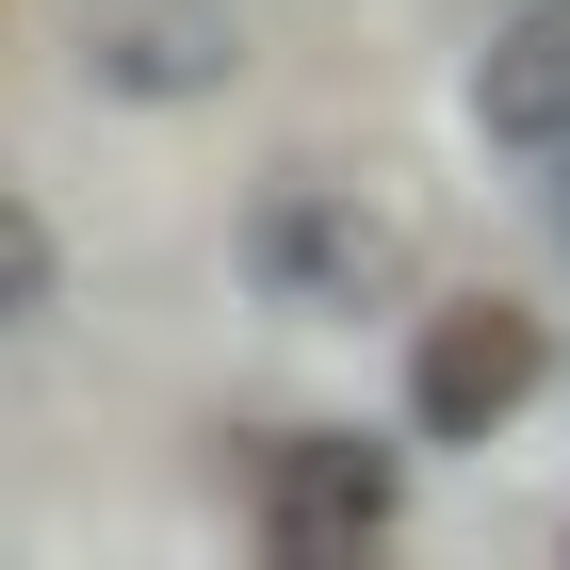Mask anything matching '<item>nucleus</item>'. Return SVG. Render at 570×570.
<instances>
[{
    "label": "nucleus",
    "instance_id": "obj_4",
    "mask_svg": "<svg viewBox=\"0 0 570 570\" xmlns=\"http://www.w3.org/2000/svg\"><path fill=\"white\" fill-rule=\"evenodd\" d=\"M262 538H277V554H358V538H392V440L294 424L262 456Z\"/></svg>",
    "mask_w": 570,
    "mask_h": 570
},
{
    "label": "nucleus",
    "instance_id": "obj_7",
    "mask_svg": "<svg viewBox=\"0 0 570 570\" xmlns=\"http://www.w3.org/2000/svg\"><path fill=\"white\" fill-rule=\"evenodd\" d=\"M538 164H554V245H570V131H554V147H538Z\"/></svg>",
    "mask_w": 570,
    "mask_h": 570
},
{
    "label": "nucleus",
    "instance_id": "obj_6",
    "mask_svg": "<svg viewBox=\"0 0 570 570\" xmlns=\"http://www.w3.org/2000/svg\"><path fill=\"white\" fill-rule=\"evenodd\" d=\"M49 309H66V245H49V213L0 179V343H33Z\"/></svg>",
    "mask_w": 570,
    "mask_h": 570
},
{
    "label": "nucleus",
    "instance_id": "obj_5",
    "mask_svg": "<svg viewBox=\"0 0 570 570\" xmlns=\"http://www.w3.org/2000/svg\"><path fill=\"white\" fill-rule=\"evenodd\" d=\"M473 131H489V147H522V164L570 131V0H522V17L473 49Z\"/></svg>",
    "mask_w": 570,
    "mask_h": 570
},
{
    "label": "nucleus",
    "instance_id": "obj_1",
    "mask_svg": "<svg viewBox=\"0 0 570 570\" xmlns=\"http://www.w3.org/2000/svg\"><path fill=\"white\" fill-rule=\"evenodd\" d=\"M245 294L294 309V326H358V309L424 294V213H407L375 164H277L245 196Z\"/></svg>",
    "mask_w": 570,
    "mask_h": 570
},
{
    "label": "nucleus",
    "instance_id": "obj_2",
    "mask_svg": "<svg viewBox=\"0 0 570 570\" xmlns=\"http://www.w3.org/2000/svg\"><path fill=\"white\" fill-rule=\"evenodd\" d=\"M538 375H554V326H538L522 294H456L424 309V343H407V424L424 440H489V424H522Z\"/></svg>",
    "mask_w": 570,
    "mask_h": 570
},
{
    "label": "nucleus",
    "instance_id": "obj_3",
    "mask_svg": "<svg viewBox=\"0 0 570 570\" xmlns=\"http://www.w3.org/2000/svg\"><path fill=\"white\" fill-rule=\"evenodd\" d=\"M245 33H228V0H98L82 17V82L131 98V115H179V98H228Z\"/></svg>",
    "mask_w": 570,
    "mask_h": 570
}]
</instances>
